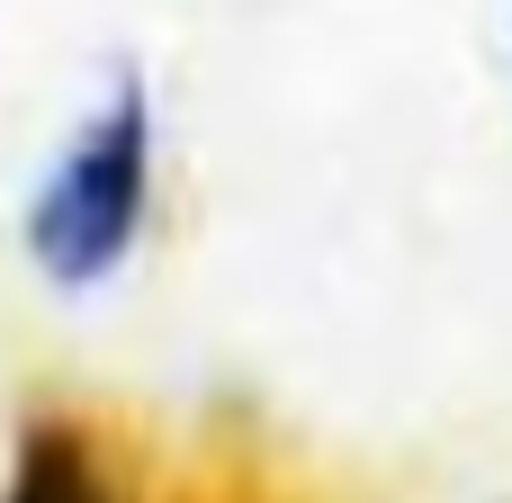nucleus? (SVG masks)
<instances>
[{
  "instance_id": "nucleus-1",
  "label": "nucleus",
  "mask_w": 512,
  "mask_h": 503,
  "mask_svg": "<svg viewBox=\"0 0 512 503\" xmlns=\"http://www.w3.org/2000/svg\"><path fill=\"white\" fill-rule=\"evenodd\" d=\"M153 216V90L126 63L99 99V117L63 144V162L27 198V261L54 288H99L126 270Z\"/></svg>"
},
{
  "instance_id": "nucleus-2",
  "label": "nucleus",
  "mask_w": 512,
  "mask_h": 503,
  "mask_svg": "<svg viewBox=\"0 0 512 503\" xmlns=\"http://www.w3.org/2000/svg\"><path fill=\"white\" fill-rule=\"evenodd\" d=\"M0 503H126V495H117V468L81 414H27Z\"/></svg>"
}]
</instances>
